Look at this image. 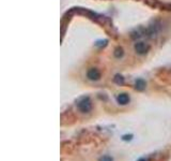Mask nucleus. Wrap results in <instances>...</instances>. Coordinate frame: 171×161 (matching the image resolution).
I'll return each mask as SVG.
<instances>
[{
    "label": "nucleus",
    "instance_id": "f257e3e1",
    "mask_svg": "<svg viewBox=\"0 0 171 161\" xmlns=\"http://www.w3.org/2000/svg\"><path fill=\"white\" fill-rule=\"evenodd\" d=\"M79 111L82 112V113H89L92 108V104L91 101H90L89 98H82L78 101V104H77Z\"/></svg>",
    "mask_w": 171,
    "mask_h": 161
},
{
    "label": "nucleus",
    "instance_id": "f03ea898",
    "mask_svg": "<svg viewBox=\"0 0 171 161\" xmlns=\"http://www.w3.org/2000/svg\"><path fill=\"white\" fill-rule=\"evenodd\" d=\"M149 45L144 42H138L135 44V50H136L137 53L140 54V55H143L146 54L148 50H149Z\"/></svg>",
    "mask_w": 171,
    "mask_h": 161
},
{
    "label": "nucleus",
    "instance_id": "7ed1b4c3",
    "mask_svg": "<svg viewBox=\"0 0 171 161\" xmlns=\"http://www.w3.org/2000/svg\"><path fill=\"white\" fill-rule=\"evenodd\" d=\"M87 76H88V78L91 80H99V77H101V73H99V71L97 70V69L92 68L88 71Z\"/></svg>",
    "mask_w": 171,
    "mask_h": 161
},
{
    "label": "nucleus",
    "instance_id": "20e7f679",
    "mask_svg": "<svg viewBox=\"0 0 171 161\" xmlns=\"http://www.w3.org/2000/svg\"><path fill=\"white\" fill-rule=\"evenodd\" d=\"M116 101H118V103L125 105V104H127L129 102V97L127 93H120L119 96L116 97Z\"/></svg>",
    "mask_w": 171,
    "mask_h": 161
},
{
    "label": "nucleus",
    "instance_id": "39448f33",
    "mask_svg": "<svg viewBox=\"0 0 171 161\" xmlns=\"http://www.w3.org/2000/svg\"><path fill=\"white\" fill-rule=\"evenodd\" d=\"M146 88V82L143 80H138L136 82V89L137 90H143Z\"/></svg>",
    "mask_w": 171,
    "mask_h": 161
},
{
    "label": "nucleus",
    "instance_id": "423d86ee",
    "mask_svg": "<svg viewBox=\"0 0 171 161\" xmlns=\"http://www.w3.org/2000/svg\"><path fill=\"white\" fill-rule=\"evenodd\" d=\"M114 56H116V58H120L123 56V50H122L121 47H116V50H114Z\"/></svg>",
    "mask_w": 171,
    "mask_h": 161
},
{
    "label": "nucleus",
    "instance_id": "0eeeda50",
    "mask_svg": "<svg viewBox=\"0 0 171 161\" xmlns=\"http://www.w3.org/2000/svg\"><path fill=\"white\" fill-rule=\"evenodd\" d=\"M114 82H116V84H123L124 80L121 75H116V77H114Z\"/></svg>",
    "mask_w": 171,
    "mask_h": 161
},
{
    "label": "nucleus",
    "instance_id": "6e6552de",
    "mask_svg": "<svg viewBox=\"0 0 171 161\" xmlns=\"http://www.w3.org/2000/svg\"><path fill=\"white\" fill-rule=\"evenodd\" d=\"M99 161H114V159H112L110 156H103L99 158Z\"/></svg>",
    "mask_w": 171,
    "mask_h": 161
},
{
    "label": "nucleus",
    "instance_id": "1a4fd4ad",
    "mask_svg": "<svg viewBox=\"0 0 171 161\" xmlns=\"http://www.w3.org/2000/svg\"><path fill=\"white\" fill-rule=\"evenodd\" d=\"M131 136H133V135H124L123 140H124V141H127V140L129 141V140H131Z\"/></svg>",
    "mask_w": 171,
    "mask_h": 161
}]
</instances>
